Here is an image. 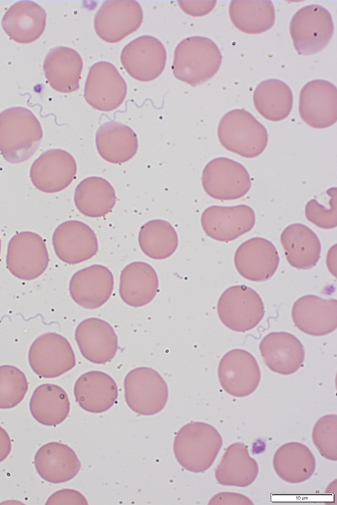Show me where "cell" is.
Listing matches in <instances>:
<instances>
[{
  "label": "cell",
  "mask_w": 337,
  "mask_h": 505,
  "mask_svg": "<svg viewBox=\"0 0 337 505\" xmlns=\"http://www.w3.org/2000/svg\"><path fill=\"white\" fill-rule=\"evenodd\" d=\"M43 137L40 122L24 107H11L0 113V152L12 164L21 163L36 151Z\"/></svg>",
  "instance_id": "6da1fadb"
},
{
  "label": "cell",
  "mask_w": 337,
  "mask_h": 505,
  "mask_svg": "<svg viewBox=\"0 0 337 505\" xmlns=\"http://www.w3.org/2000/svg\"><path fill=\"white\" fill-rule=\"evenodd\" d=\"M221 60V52L211 39L191 36L176 47L172 70L177 79L195 87L214 76Z\"/></svg>",
  "instance_id": "7a4b0ae2"
},
{
  "label": "cell",
  "mask_w": 337,
  "mask_h": 505,
  "mask_svg": "<svg viewBox=\"0 0 337 505\" xmlns=\"http://www.w3.org/2000/svg\"><path fill=\"white\" fill-rule=\"evenodd\" d=\"M222 442L221 435L213 426L191 422L183 426L176 434L173 452L182 467L193 473H200L213 464Z\"/></svg>",
  "instance_id": "3957f363"
},
{
  "label": "cell",
  "mask_w": 337,
  "mask_h": 505,
  "mask_svg": "<svg viewBox=\"0 0 337 505\" xmlns=\"http://www.w3.org/2000/svg\"><path fill=\"white\" fill-rule=\"evenodd\" d=\"M217 134L226 149L246 158L259 156L268 141L264 126L244 109L226 113L219 123Z\"/></svg>",
  "instance_id": "277c9868"
},
{
  "label": "cell",
  "mask_w": 337,
  "mask_h": 505,
  "mask_svg": "<svg viewBox=\"0 0 337 505\" xmlns=\"http://www.w3.org/2000/svg\"><path fill=\"white\" fill-rule=\"evenodd\" d=\"M290 31L295 49L300 55L307 56L323 49L329 43L334 31L329 11L319 5H306L293 16Z\"/></svg>",
  "instance_id": "5b68a950"
},
{
  "label": "cell",
  "mask_w": 337,
  "mask_h": 505,
  "mask_svg": "<svg viewBox=\"0 0 337 505\" xmlns=\"http://www.w3.org/2000/svg\"><path fill=\"white\" fill-rule=\"evenodd\" d=\"M217 313L227 328L244 333L254 328L263 319L264 304L254 289L243 284L235 285L220 296Z\"/></svg>",
  "instance_id": "8992f818"
},
{
  "label": "cell",
  "mask_w": 337,
  "mask_h": 505,
  "mask_svg": "<svg viewBox=\"0 0 337 505\" xmlns=\"http://www.w3.org/2000/svg\"><path fill=\"white\" fill-rule=\"evenodd\" d=\"M125 401L134 412L153 415L165 406L168 396V387L155 370L140 367L131 370L124 380Z\"/></svg>",
  "instance_id": "52a82bcc"
},
{
  "label": "cell",
  "mask_w": 337,
  "mask_h": 505,
  "mask_svg": "<svg viewBox=\"0 0 337 505\" xmlns=\"http://www.w3.org/2000/svg\"><path fill=\"white\" fill-rule=\"evenodd\" d=\"M202 182L205 192L219 200L239 199L251 187L250 177L246 168L226 157L209 161L204 168Z\"/></svg>",
  "instance_id": "ba28073f"
},
{
  "label": "cell",
  "mask_w": 337,
  "mask_h": 505,
  "mask_svg": "<svg viewBox=\"0 0 337 505\" xmlns=\"http://www.w3.org/2000/svg\"><path fill=\"white\" fill-rule=\"evenodd\" d=\"M28 361L32 370L43 378L59 377L76 364L69 342L55 333L43 334L33 341L28 352Z\"/></svg>",
  "instance_id": "9c48e42d"
},
{
  "label": "cell",
  "mask_w": 337,
  "mask_h": 505,
  "mask_svg": "<svg viewBox=\"0 0 337 505\" xmlns=\"http://www.w3.org/2000/svg\"><path fill=\"white\" fill-rule=\"evenodd\" d=\"M49 263L43 239L32 232H21L12 237L8 245L6 266L15 277L30 280L40 276Z\"/></svg>",
  "instance_id": "30bf717a"
},
{
  "label": "cell",
  "mask_w": 337,
  "mask_h": 505,
  "mask_svg": "<svg viewBox=\"0 0 337 505\" xmlns=\"http://www.w3.org/2000/svg\"><path fill=\"white\" fill-rule=\"evenodd\" d=\"M126 94V82L113 64L100 61L91 67L84 97L93 108L102 111H113L123 102Z\"/></svg>",
  "instance_id": "8fae6325"
},
{
  "label": "cell",
  "mask_w": 337,
  "mask_h": 505,
  "mask_svg": "<svg viewBox=\"0 0 337 505\" xmlns=\"http://www.w3.org/2000/svg\"><path fill=\"white\" fill-rule=\"evenodd\" d=\"M143 12L136 1H106L94 18L98 36L108 43H117L136 31L140 26Z\"/></svg>",
  "instance_id": "7c38bea8"
},
{
  "label": "cell",
  "mask_w": 337,
  "mask_h": 505,
  "mask_svg": "<svg viewBox=\"0 0 337 505\" xmlns=\"http://www.w3.org/2000/svg\"><path fill=\"white\" fill-rule=\"evenodd\" d=\"M218 377L221 388L235 397H244L258 387L261 372L254 357L242 349L226 353L219 361Z\"/></svg>",
  "instance_id": "4fadbf2b"
},
{
  "label": "cell",
  "mask_w": 337,
  "mask_h": 505,
  "mask_svg": "<svg viewBox=\"0 0 337 505\" xmlns=\"http://www.w3.org/2000/svg\"><path fill=\"white\" fill-rule=\"evenodd\" d=\"M121 63L127 73L135 80L148 82L163 71L166 60V49L157 38L142 36L128 43L122 49Z\"/></svg>",
  "instance_id": "5bb4252c"
},
{
  "label": "cell",
  "mask_w": 337,
  "mask_h": 505,
  "mask_svg": "<svg viewBox=\"0 0 337 505\" xmlns=\"http://www.w3.org/2000/svg\"><path fill=\"white\" fill-rule=\"evenodd\" d=\"M299 113L309 126L329 127L337 121V88L325 80H314L304 85L299 97Z\"/></svg>",
  "instance_id": "9a60e30c"
},
{
  "label": "cell",
  "mask_w": 337,
  "mask_h": 505,
  "mask_svg": "<svg viewBox=\"0 0 337 505\" xmlns=\"http://www.w3.org/2000/svg\"><path fill=\"white\" fill-rule=\"evenodd\" d=\"M77 166L68 152L56 148L45 151L32 164L30 177L39 190L54 193L66 188L74 179Z\"/></svg>",
  "instance_id": "2e32d148"
},
{
  "label": "cell",
  "mask_w": 337,
  "mask_h": 505,
  "mask_svg": "<svg viewBox=\"0 0 337 505\" xmlns=\"http://www.w3.org/2000/svg\"><path fill=\"white\" fill-rule=\"evenodd\" d=\"M254 223V212L247 205L210 206L203 212L201 217V224L206 235L223 242L235 240L250 231Z\"/></svg>",
  "instance_id": "e0dca14e"
},
{
  "label": "cell",
  "mask_w": 337,
  "mask_h": 505,
  "mask_svg": "<svg viewBox=\"0 0 337 505\" xmlns=\"http://www.w3.org/2000/svg\"><path fill=\"white\" fill-rule=\"evenodd\" d=\"M52 244L58 258L69 265L90 259L98 249L94 230L87 224L75 220L63 222L56 228Z\"/></svg>",
  "instance_id": "ac0fdd59"
},
{
  "label": "cell",
  "mask_w": 337,
  "mask_h": 505,
  "mask_svg": "<svg viewBox=\"0 0 337 505\" xmlns=\"http://www.w3.org/2000/svg\"><path fill=\"white\" fill-rule=\"evenodd\" d=\"M237 271L244 278L263 282L277 269L279 257L274 245L261 237L252 238L237 248L234 258Z\"/></svg>",
  "instance_id": "d6986e66"
},
{
  "label": "cell",
  "mask_w": 337,
  "mask_h": 505,
  "mask_svg": "<svg viewBox=\"0 0 337 505\" xmlns=\"http://www.w3.org/2000/svg\"><path fill=\"white\" fill-rule=\"evenodd\" d=\"M336 308L335 299L306 295L294 302L292 317L295 326L302 332L312 336H323L336 328Z\"/></svg>",
  "instance_id": "ffe728a7"
},
{
  "label": "cell",
  "mask_w": 337,
  "mask_h": 505,
  "mask_svg": "<svg viewBox=\"0 0 337 505\" xmlns=\"http://www.w3.org/2000/svg\"><path fill=\"white\" fill-rule=\"evenodd\" d=\"M113 289V274L101 265H93L78 271L72 276L69 285L73 300L87 309H95L104 304Z\"/></svg>",
  "instance_id": "44dd1931"
},
{
  "label": "cell",
  "mask_w": 337,
  "mask_h": 505,
  "mask_svg": "<svg viewBox=\"0 0 337 505\" xmlns=\"http://www.w3.org/2000/svg\"><path fill=\"white\" fill-rule=\"evenodd\" d=\"M75 339L83 356L96 364L110 361L118 350V337L112 326L99 318L82 321L76 327Z\"/></svg>",
  "instance_id": "7402d4cb"
},
{
  "label": "cell",
  "mask_w": 337,
  "mask_h": 505,
  "mask_svg": "<svg viewBox=\"0 0 337 505\" xmlns=\"http://www.w3.org/2000/svg\"><path fill=\"white\" fill-rule=\"evenodd\" d=\"M264 363L272 371L289 375L303 365L305 350L294 335L286 332H272L265 335L259 344Z\"/></svg>",
  "instance_id": "603a6c76"
},
{
  "label": "cell",
  "mask_w": 337,
  "mask_h": 505,
  "mask_svg": "<svg viewBox=\"0 0 337 505\" xmlns=\"http://www.w3.org/2000/svg\"><path fill=\"white\" fill-rule=\"evenodd\" d=\"M46 12L39 4L31 1L15 3L2 19V27L14 41L27 44L37 40L46 25Z\"/></svg>",
  "instance_id": "cb8c5ba5"
},
{
  "label": "cell",
  "mask_w": 337,
  "mask_h": 505,
  "mask_svg": "<svg viewBox=\"0 0 337 505\" xmlns=\"http://www.w3.org/2000/svg\"><path fill=\"white\" fill-rule=\"evenodd\" d=\"M34 465L38 474L53 484L74 478L81 467L74 451L57 442L47 443L39 449L34 456Z\"/></svg>",
  "instance_id": "d4e9b609"
},
{
  "label": "cell",
  "mask_w": 337,
  "mask_h": 505,
  "mask_svg": "<svg viewBox=\"0 0 337 505\" xmlns=\"http://www.w3.org/2000/svg\"><path fill=\"white\" fill-rule=\"evenodd\" d=\"M74 394L81 408L91 413H102L114 405L118 388L113 378L107 373L90 371L77 379Z\"/></svg>",
  "instance_id": "484cf974"
},
{
  "label": "cell",
  "mask_w": 337,
  "mask_h": 505,
  "mask_svg": "<svg viewBox=\"0 0 337 505\" xmlns=\"http://www.w3.org/2000/svg\"><path fill=\"white\" fill-rule=\"evenodd\" d=\"M83 60L74 49L56 47L47 54L43 71L50 86L61 93H71L79 88Z\"/></svg>",
  "instance_id": "4316f807"
},
{
  "label": "cell",
  "mask_w": 337,
  "mask_h": 505,
  "mask_svg": "<svg viewBox=\"0 0 337 505\" xmlns=\"http://www.w3.org/2000/svg\"><path fill=\"white\" fill-rule=\"evenodd\" d=\"M155 270L144 262H133L121 271L119 293L127 304L140 307L149 304L158 289Z\"/></svg>",
  "instance_id": "83f0119b"
},
{
  "label": "cell",
  "mask_w": 337,
  "mask_h": 505,
  "mask_svg": "<svg viewBox=\"0 0 337 505\" xmlns=\"http://www.w3.org/2000/svg\"><path fill=\"white\" fill-rule=\"evenodd\" d=\"M96 145L102 158L109 163L121 164L135 155L138 142L136 134L129 126L111 121L98 129Z\"/></svg>",
  "instance_id": "f1b7e54d"
},
{
  "label": "cell",
  "mask_w": 337,
  "mask_h": 505,
  "mask_svg": "<svg viewBox=\"0 0 337 505\" xmlns=\"http://www.w3.org/2000/svg\"><path fill=\"white\" fill-rule=\"evenodd\" d=\"M281 242L287 262L295 268L310 269L320 258L319 238L305 225L294 223L285 227L281 235Z\"/></svg>",
  "instance_id": "f546056e"
},
{
  "label": "cell",
  "mask_w": 337,
  "mask_h": 505,
  "mask_svg": "<svg viewBox=\"0 0 337 505\" xmlns=\"http://www.w3.org/2000/svg\"><path fill=\"white\" fill-rule=\"evenodd\" d=\"M258 473V464L250 456L247 446L235 442L227 447L215 475L219 484L246 487L254 481Z\"/></svg>",
  "instance_id": "4dcf8cb0"
},
{
  "label": "cell",
  "mask_w": 337,
  "mask_h": 505,
  "mask_svg": "<svg viewBox=\"0 0 337 505\" xmlns=\"http://www.w3.org/2000/svg\"><path fill=\"white\" fill-rule=\"evenodd\" d=\"M273 467L283 480L296 484L308 480L312 475L316 460L306 445L290 442L276 450L273 458Z\"/></svg>",
  "instance_id": "1f68e13d"
},
{
  "label": "cell",
  "mask_w": 337,
  "mask_h": 505,
  "mask_svg": "<svg viewBox=\"0 0 337 505\" xmlns=\"http://www.w3.org/2000/svg\"><path fill=\"white\" fill-rule=\"evenodd\" d=\"M74 199L80 213L88 217L99 218L111 211L116 196L113 186L106 179L89 177L76 186Z\"/></svg>",
  "instance_id": "d6a6232c"
},
{
  "label": "cell",
  "mask_w": 337,
  "mask_h": 505,
  "mask_svg": "<svg viewBox=\"0 0 337 505\" xmlns=\"http://www.w3.org/2000/svg\"><path fill=\"white\" fill-rule=\"evenodd\" d=\"M70 403L65 391L60 386L45 383L38 386L30 401V410L39 423L54 426L68 416Z\"/></svg>",
  "instance_id": "836d02e7"
},
{
  "label": "cell",
  "mask_w": 337,
  "mask_h": 505,
  "mask_svg": "<svg viewBox=\"0 0 337 505\" xmlns=\"http://www.w3.org/2000/svg\"><path fill=\"white\" fill-rule=\"evenodd\" d=\"M257 111L270 121H280L290 113L293 96L290 88L279 79H268L260 82L253 93Z\"/></svg>",
  "instance_id": "e575fe53"
},
{
  "label": "cell",
  "mask_w": 337,
  "mask_h": 505,
  "mask_svg": "<svg viewBox=\"0 0 337 505\" xmlns=\"http://www.w3.org/2000/svg\"><path fill=\"white\" fill-rule=\"evenodd\" d=\"M229 14L234 25L247 34H259L270 30L275 21L271 1H232Z\"/></svg>",
  "instance_id": "d590c367"
},
{
  "label": "cell",
  "mask_w": 337,
  "mask_h": 505,
  "mask_svg": "<svg viewBox=\"0 0 337 505\" xmlns=\"http://www.w3.org/2000/svg\"><path fill=\"white\" fill-rule=\"evenodd\" d=\"M138 242L140 249L147 256L162 260L175 252L178 246V237L170 223L155 219L140 227Z\"/></svg>",
  "instance_id": "8d00e7d4"
},
{
  "label": "cell",
  "mask_w": 337,
  "mask_h": 505,
  "mask_svg": "<svg viewBox=\"0 0 337 505\" xmlns=\"http://www.w3.org/2000/svg\"><path fill=\"white\" fill-rule=\"evenodd\" d=\"M28 389L25 374L18 368L0 366V409L17 406L23 399Z\"/></svg>",
  "instance_id": "74e56055"
},
{
  "label": "cell",
  "mask_w": 337,
  "mask_h": 505,
  "mask_svg": "<svg viewBox=\"0 0 337 505\" xmlns=\"http://www.w3.org/2000/svg\"><path fill=\"white\" fill-rule=\"evenodd\" d=\"M336 427V414H328L317 420L312 431L313 442L320 455L334 461L337 460Z\"/></svg>",
  "instance_id": "f35d334b"
},
{
  "label": "cell",
  "mask_w": 337,
  "mask_h": 505,
  "mask_svg": "<svg viewBox=\"0 0 337 505\" xmlns=\"http://www.w3.org/2000/svg\"><path fill=\"white\" fill-rule=\"evenodd\" d=\"M329 199L326 205L320 203L316 199L309 201L305 209L307 219L323 229H333L337 225L336 217V188L327 190Z\"/></svg>",
  "instance_id": "ab89813d"
},
{
  "label": "cell",
  "mask_w": 337,
  "mask_h": 505,
  "mask_svg": "<svg viewBox=\"0 0 337 505\" xmlns=\"http://www.w3.org/2000/svg\"><path fill=\"white\" fill-rule=\"evenodd\" d=\"M46 504H87V502L78 491L63 489L52 494Z\"/></svg>",
  "instance_id": "60d3db41"
},
{
  "label": "cell",
  "mask_w": 337,
  "mask_h": 505,
  "mask_svg": "<svg viewBox=\"0 0 337 505\" xmlns=\"http://www.w3.org/2000/svg\"><path fill=\"white\" fill-rule=\"evenodd\" d=\"M209 504H250L253 502L246 496L235 493L221 492L213 496Z\"/></svg>",
  "instance_id": "b9f144b4"
},
{
  "label": "cell",
  "mask_w": 337,
  "mask_h": 505,
  "mask_svg": "<svg viewBox=\"0 0 337 505\" xmlns=\"http://www.w3.org/2000/svg\"><path fill=\"white\" fill-rule=\"evenodd\" d=\"M178 3L187 14L192 16H202L212 10L216 1H178Z\"/></svg>",
  "instance_id": "7bdbcfd3"
},
{
  "label": "cell",
  "mask_w": 337,
  "mask_h": 505,
  "mask_svg": "<svg viewBox=\"0 0 337 505\" xmlns=\"http://www.w3.org/2000/svg\"><path fill=\"white\" fill-rule=\"evenodd\" d=\"M11 440L7 431L0 426V462L3 461L11 451Z\"/></svg>",
  "instance_id": "ee69618b"
},
{
  "label": "cell",
  "mask_w": 337,
  "mask_h": 505,
  "mask_svg": "<svg viewBox=\"0 0 337 505\" xmlns=\"http://www.w3.org/2000/svg\"><path fill=\"white\" fill-rule=\"evenodd\" d=\"M0 253H1V239H0Z\"/></svg>",
  "instance_id": "f6af8a7d"
}]
</instances>
